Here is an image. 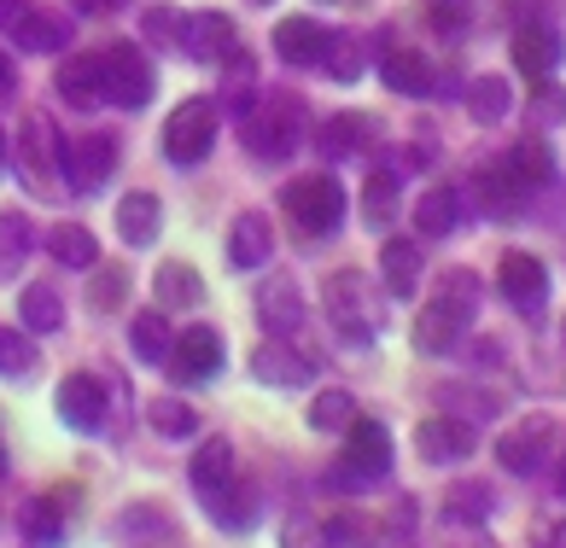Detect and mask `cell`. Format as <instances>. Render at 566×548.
Wrapping results in <instances>:
<instances>
[{"instance_id": "obj_1", "label": "cell", "mask_w": 566, "mask_h": 548, "mask_svg": "<svg viewBox=\"0 0 566 548\" xmlns=\"http://www.w3.org/2000/svg\"><path fill=\"white\" fill-rule=\"evenodd\" d=\"M473 315H479V274L444 268L427 309H421V322H415V350L421 356H450L461 345V333L473 327Z\"/></svg>"}, {"instance_id": "obj_2", "label": "cell", "mask_w": 566, "mask_h": 548, "mask_svg": "<svg viewBox=\"0 0 566 548\" xmlns=\"http://www.w3.org/2000/svg\"><path fill=\"white\" fill-rule=\"evenodd\" d=\"M240 135H245V146H251V158H258V164H281V158H292L304 146L310 112H304L298 94H263L240 117Z\"/></svg>"}, {"instance_id": "obj_3", "label": "cell", "mask_w": 566, "mask_h": 548, "mask_svg": "<svg viewBox=\"0 0 566 548\" xmlns=\"http://www.w3.org/2000/svg\"><path fill=\"white\" fill-rule=\"evenodd\" d=\"M386 473H391V432L380 426V420H363V414H356L350 426H345V455L333 461L327 484H333V491L363 496V491H380Z\"/></svg>"}, {"instance_id": "obj_4", "label": "cell", "mask_w": 566, "mask_h": 548, "mask_svg": "<svg viewBox=\"0 0 566 548\" xmlns=\"http://www.w3.org/2000/svg\"><path fill=\"white\" fill-rule=\"evenodd\" d=\"M99 76H106V105H123V112L146 105L158 88L153 59H146L135 41H106V48H99Z\"/></svg>"}, {"instance_id": "obj_5", "label": "cell", "mask_w": 566, "mask_h": 548, "mask_svg": "<svg viewBox=\"0 0 566 548\" xmlns=\"http://www.w3.org/2000/svg\"><path fill=\"white\" fill-rule=\"evenodd\" d=\"M217 146V105L211 99H181L170 117H164V158L170 164H205Z\"/></svg>"}, {"instance_id": "obj_6", "label": "cell", "mask_w": 566, "mask_h": 548, "mask_svg": "<svg viewBox=\"0 0 566 548\" xmlns=\"http://www.w3.org/2000/svg\"><path fill=\"white\" fill-rule=\"evenodd\" d=\"M327 315H333V327H339L350 345H368L374 327H380V298H374L368 274H356V268L333 274L327 281Z\"/></svg>"}, {"instance_id": "obj_7", "label": "cell", "mask_w": 566, "mask_h": 548, "mask_svg": "<svg viewBox=\"0 0 566 548\" xmlns=\"http://www.w3.org/2000/svg\"><path fill=\"white\" fill-rule=\"evenodd\" d=\"M286 204V217L304 228V234H333V228L345 222V187L339 176H298L281 193Z\"/></svg>"}, {"instance_id": "obj_8", "label": "cell", "mask_w": 566, "mask_h": 548, "mask_svg": "<svg viewBox=\"0 0 566 548\" xmlns=\"http://www.w3.org/2000/svg\"><path fill=\"white\" fill-rule=\"evenodd\" d=\"M555 444H560L555 420L549 414H526L520 426H509V432L496 438V461H502V473L532 478V473H543L555 461Z\"/></svg>"}, {"instance_id": "obj_9", "label": "cell", "mask_w": 566, "mask_h": 548, "mask_svg": "<svg viewBox=\"0 0 566 548\" xmlns=\"http://www.w3.org/2000/svg\"><path fill=\"white\" fill-rule=\"evenodd\" d=\"M117 146H123V140L106 135V129H99V135H82V140L65 146V164H59V176H65V187H71L76 199H94L99 187L112 181V170H117Z\"/></svg>"}, {"instance_id": "obj_10", "label": "cell", "mask_w": 566, "mask_h": 548, "mask_svg": "<svg viewBox=\"0 0 566 548\" xmlns=\"http://www.w3.org/2000/svg\"><path fill=\"white\" fill-rule=\"evenodd\" d=\"M228 362V350H222V333L217 327H187L176 333V350H170V379L176 386H205V379H217Z\"/></svg>"}, {"instance_id": "obj_11", "label": "cell", "mask_w": 566, "mask_h": 548, "mask_svg": "<svg viewBox=\"0 0 566 548\" xmlns=\"http://www.w3.org/2000/svg\"><path fill=\"white\" fill-rule=\"evenodd\" d=\"M65 164V146L48 112H24V129H18V170L30 187H53V170Z\"/></svg>"}, {"instance_id": "obj_12", "label": "cell", "mask_w": 566, "mask_h": 548, "mask_svg": "<svg viewBox=\"0 0 566 548\" xmlns=\"http://www.w3.org/2000/svg\"><path fill=\"white\" fill-rule=\"evenodd\" d=\"M59 420L76 432V438H99L106 432V379H94V373H71L65 386H59Z\"/></svg>"}, {"instance_id": "obj_13", "label": "cell", "mask_w": 566, "mask_h": 548, "mask_svg": "<svg viewBox=\"0 0 566 548\" xmlns=\"http://www.w3.org/2000/svg\"><path fill=\"white\" fill-rule=\"evenodd\" d=\"M496 286H502V298H509L520 315H543V304H549V268H543L532 251H502Z\"/></svg>"}, {"instance_id": "obj_14", "label": "cell", "mask_w": 566, "mask_h": 548, "mask_svg": "<svg viewBox=\"0 0 566 548\" xmlns=\"http://www.w3.org/2000/svg\"><path fill=\"white\" fill-rule=\"evenodd\" d=\"M187 484H193V496L205 502V514L217 508V502L240 484V467H234V444L228 438H205V450L193 455V467H187Z\"/></svg>"}, {"instance_id": "obj_15", "label": "cell", "mask_w": 566, "mask_h": 548, "mask_svg": "<svg viewBox=\"0 0 566 548\" xmlns=\"http://www.w3.org/2000/svg\"><path fill=\"white\" fill-rule=\"evenodd\" d=\"M415 450H421V461H432V467H455V461H468L479 450V426H473V420H455V414L421 420Z\"/></svg>"}, {"instance_id": "obj_16", "label": "cell", "mask_w": 566, "mask_h": 548, "mask_svg": "<svg viewBox=\"0 0 566 548\" xmlns=\"http://www.w3.org/2000/svg\"><path fill=\"white\" fill-rule=\"evenodd\" d=\"M234 53V18L228 12H187L181 18V59L193 65H222Z\"/></svg>"}, {"instance_id": "obj_17", "label": "cell", "mask_w": 566, "mask_h": 548, "mask_svg": "<svg viewBox=\"0 0 566 548\" xmlns=\"http://www.w3.org/2000/svg\"><path fill=\"white\" fill-rule=\"evenodd\" d=\"M251 373L263 379V386H275V391H298L316 379V362L298 350V345H286V339H269L251 350Z\"/></svg>"}, {"instance_id": "obj_18", "label": "cell", "mask_w": 566, "mask_h": 548, "mask_svg": "<svg viewBox=\"0 0 566 548\" xmlns=\"http://www.w3.org/2000/svg\"><path fill=\"white\" fill-rule=\"evenodd\" d=\"M514 65L526 71V76H555V65H560V53H566V41H560V30L549 24V18H526V24L514 30Z\"/></svg>"}, {"instance_id": "obj_19", "label": "cell", "mask_w": 566, "mask_h": 548, "mask_svg": "<svg viewBox=\"0 0 566 548\" xmlns=\"http://www.w3.org/2000/svg\"><path fill=\"white\" fill-rule=\"evenodd\" d=\"M71 35H76V24H71V18L65 12H53V7H30L24 18H18V30L7 35L12 41V48L18 53H65L71 48Z\"/></svg>"}, {"instance_id": "obj_20", "label": "cell", "mask_w": 566, "mask_h": 548, "mask_svg": "<svg viewBox=\"0 0 566 548\" xmlns=\"http://www.w3.org/2000/svg\"><path fill=\"white\" fill-rule=\"evenodd\" d=\"M258 322L275 333V339H292V333L304 327V292H298V281H286V274L263 281L258 286Z\"/></svg>"}, {"instance_id": "obj_21", "label": "cell", "mask_w": 566, "mask_h": 548, "mask_svg": "<svg viewBox=\"0 0 566 548\" xmlns=\"http://www.w3.org/2000/svg\"><path fill=\"white\" fill-rule=\"evenodd\" d=\"M275 257V228H269L263 210H240L234 228H228V263L234 268H263Z\"/></svg>"}, {"instance_id": "obj_22", "label": "cell", "mask_w": 566, "mask_h": 548, "mask_svg": "<svg viewBox=\"0 0 566 548\" xmlns=\"http://www.w3.org/2000/svg\"><path fill=\"white\" fill-rule=\"evenodd\" d=\"M164 234V204H158V193H146V187H140V193H123L117 199V240L123 245H153Z\"/></svg>"}, {"instance_id": "obj_23", "label": "cell", "mask_w": 566, "mask_h": 548, "mask_svg": "<svg viewBox=\"0 0 566 548\" xmlns=\"http://www.w3.org/2000/svg\"><path fill=\"white\" fill-rule=\"evenodd\" d=\"M368 140H374V117H363V112H339V117H327L322 129H316V152L339 164V158H356Z\"/></svg>"}, {"instance_id": "obj_24", "label": "cell", "mask_w": 566, "mask_h": 548, "mask_svg": "<svg viewBox=\"0 0 566 548\" xmlns=\"http://www.w3.org/2000/svg\"><path fill=\"white\" fill-rule=\"evenodd\" d=\"M333 30H322L316 18H286V24H275V53L286 59V65H322Z\"/></svg>"}, {"instance_id": "obj_25", "label": "cell", "mask_w": 566, "mask_h": 548, "mask_svg": "<svg viewBox=\"0 0 566 548\" xmlns=\"http://www.w3.org/2000/svg\"><path fill=\"white\" fill-rule=\"evenodd\" d=\"M59 94L71 105H106V76H99V48L94 53H71L65 65H59Z\"/></svg>"}, {"instance_id": "obj_26", "label": "cell", "mask_w": 566, "mask_h": 548, "mask_svg": "<svg viewBox=\"0 0 566 548\" xmlns=\"http://www.w3.org/2000/svg\"><path fill=\"white\" fill-rule=\"evenodd\" d=\"M502 176L514 181V193H520V199H526L532 187H549V181H555V158H549V146H543L537 135H532V140H520L514 152L502 158Z\"/></svg>"}, {"instance_id": "obj_27", "label": "cell", "mask_w": 566, "mask_h": 548, "mask_svg": "<svg viewBox=\"0 0 566 548\" xmlns=\"http://www.w3.org/2000/svg\"><path fill=\"white\" fill-rule=\"evenodd\" d=\"M380 82L397 94H409V99H421L432 88V65H427V53H415V48H391L380 53Z\"/></svg>"}, {"instance_id": "obj_28", "label": "cell", "mask_w": 566, "mask_h": 548, "mask_svg": "<svg viewBox=\"0 0 566 548\" xmlns=\"http://www.w3.org/2000/svg\"><path fill=\"white\" fill-rule=\"evenodd\" d=\"M438 397V409L455 414V420H473V426H485V420L502 414V397L485 391V386H455V379H444V386L432 391Z\"/></svg>"}, {"instance_id": "obj_29", "label": "cell", "mask_w": 566, "mask_h": 548, "mask_svg": "<svg viewBox=\"0 0 566 548\" xmlns=\"http://www.w3.org/2000/svg\"><path fill=\"white\" fill-rule=\"evenodd\" d=\"M421 245L415 240H386L380 245V281L391 286V298H409L415 286H421Z\"/></svg>"}, {"instance_id": "obj_30", "label": "cell", "mask_w": 566, "mask_h": 548, "mask_svg": "<svg viewBox=\"0 0 566 548\" xmlns=\"http://www.w3.org/2000/svg\"><path fill=\"white\" fill-rule=\"evenodd\" d=\"M18 322H24V333H65V298H59V286L53 281L24 286V298H18Z\"/></svg>"}, {"instance_id": "obj_31", "label": "cell", "mask_w": 566, "mask_h": 548, "mask_svg": "<svg viewBox=\"0 0 566 548\" xmlns=\"http://www.w3.org/2000/svg\"><path fill=\"white\" fill-rule=\"evenodd\" d=\"M129 350L140 356V362L164 368V362H170V350H176V333H170V322H164L158 309H140V315H129Z\"/></svg>"}, {"instance_id": "obj_32", "label": "cell", "mask_w": 566, "mask_h": 548, "mask_svg": "<svg viewBox=\"0 0 566 548\" xmlns=\"http://www.w3.org/2000/svg\"><path fill=\"white\" fill-rule=\"evenodd\" d=\"M455 222H461V193L455 187H432V193H421V204H415V234L444 240V234H455Z\"/></svg>"}, {"instance_id": "obj_33", "label": "cell", "mask_w": 566, "mask_h": 548, "mask_svg": "<svg viewBox=\"0 0 566 548\" xmlns=\"http://www.w3.org/2000/svg\"><path fill=\"white\" fill-rule=\"evenodd\" d=\"M217 99H222L234 117H245L251 105H258V65H251L240 48L222 59V88H217Z\"/></svg>"}, {"instance_id": "obj_34", "label": "cell", "mask_w": 566, "mask_h": 548, "mask_svg": "<svg viewBox=\"0 0 566 548\" xmlns=\"http://www.w3.org/2000/svg\"><path fill=\"white\" fill-rule=\"evenodd\" d=\"M153 292H158V304H164V309H193V304L205 298V281H199V268H193V263H158Z\"/></svg>"}, {"instance_id": "obj_35", "label": "cell", "mask_w": 566, "mask_h": 548, "mask_svg": "<svg viewBox=\"0 0 566 548\" xmlns=\"http://www.w3.org/2000/svg\"><path fill=\"white\" fill-rule=\"evenodd\" d=\"M35 251V228L24 210H0V281H12Z\"/></svg>"}, {"instance_id": "obj_36", "label": "cell", "mask_w": 566, "mask_h": 548, "mask_svg": "<svg viewBox=\"0 0 566 548\" xmlns=\"http://www.w3.org/2000/svg\"><path fill=\"white\" fill-rule=\"evenodd\" d=\"M18 531H24L30 548H59L65 542V514H59L53 496H35V502H24V514H18Z\"/></svg>"}, {"instance_id": "obj_37", "label": "cell", "mask_w": 566, "mask_h": 548, "mask_svg": "<svg viewBox=\"0 0 566 548\" xmlns=\"http://www.w3.org/2000/svg\"><path fill=\"white\" fill-rule=\"evenodd\" d=\"M468 112H473V123L496 129V123L514 112V88H509V76H473V88H468Z\"/></svg>"}, {"instance_id": "obj_38", "label": "cell", "mask_w": 566, "mask_h": 548, "mask_svg": "<svg viewBox=\"0 0 566 548\" xmlns=\"http://www.w3.org/2000/svg\"><path fill=\"white\" fill-rule=\"evenodd\" d=\"M41 245H48L53 263H65V268H94L99 263V240L88 234V228H76V222H59Z\"/></svg>"}, {"instance_id": "obj_39", "label": "cell", "mask_w": 566, "mask_h": 548, "mask_svg": "<svg viewBox=\"0 0 566 548\" xmlns=\"http://www.w3.org/2000/svg\"><path fill=\"white\" fill-rule=\"evenodd\" d=\"M491 508H496L491 484H450V496H444V519H461V525H485Z\"/></svg>"}, {"instance_id": "obj_40", "label": "cell", "mask_w": 566, "mask_h": 548, "mask_svg": "<svg viewBox=\"0 0 566 548\" xmlns=\"http://www.w3.org/2000/svg\"><path fill=\"white\" fill-rule=\"evenodd\" d=\"M146 420H153L158 438H193L199 432V414L187 403H176V397H153V403H146Z\"/></svg>"}, {"instance_id": "obj_41", "label": "cell", "mask_w": 566, "mask_h": 548, "mask_svg": "<svg viewBox=\"0 0 566 548\" xmlns=\"http://www.w3.org/2000/svg\"><path fill=\"white\" fill-rule=\"evenodd\" d=\"M112 531L117 537H170V514H164L158 502H129V508L117 514Z\"/></svg>"}, {"instance_id": "obj_42", "label": "cell", "mask_w": 566, "mask_h": 548, "mask_svg": "<svg viewBox=\"0 0 566 548\" xmlns=\"http://www.w3.org/2000/svg\"><path fill=\"white\" fill-rule=\"evenodd\" d=\"M363 217H368V228H386L391 217H397V176L386 170H374L368 176V187H363Z\"/></svg>"}, {"instance_id": "obj_43", "label": "cell", "mask_w": 566, "mask_h": 548, "mask_svg": "<svg viewBox=\"0 0 566 548\" xmlns=\"http://www.w3.org/2000/svg\"><path fill=\"white\" fill-rule=\"evenodd\" d=\"M473 193H479V210H485V217H509V210L520 204L514 181L502 176V170H479L473 176Z\"/></svg>"}, {"instance_id": "obj_44", "label": "cell", "mask_w": 566, "mask_h": 548, "mask_svg": "<svg viewBox=\"0 0 566 548\" xmlns=\"http://www.w3.org/2000/svg\"><path fill=\"white\" fill-rule=\"evenodd\" d=\"M356 420V397L350 391H322L316 403H310V426L316 432H345Z\"/></svg>"}, {"instance_id": "obj_45", "label": "cell", "mask_w": 566, "mask_h": 548, "mask_svg": "<svg viewBox=\"0 0 566 548\" xmlns=\"http://www.w3.org/2000/svg\"><path fill=\"white\" fill-rule=\"evenodd\" d=\"M35 362H41V356H35L30 333H7V327H0V373H7V379H30Z\"/></svg>"}, {"instance_id": "obj_46", "label": "cell", "mask_w": 566, "mask_h": 548, "mask_svg": "<svg viewBox=\"0 0 566 548\" xmlns=\"http://www.w3.org/2000/svg\"><path fill=\"white\" fill-rule=\"evenodd\" d=\"M322 71H327L333 82H356V76H363V48H356V35H333V41H327Z\"/></svg>"}, {"instance_id": "obj_47", "label": "cell", "mask_w": 566, "mask_h": 548, "mask_svg": "<svg viewBox=\"0 0 566 548\" xmlns=\"http://www.w3.org/2000/svg\"><path fill=\"white\" fill-rule=\"evenodd\" d=\"M123 292H129V274H123L117 263H99V281L88 286V304H94V309H117Z\"/></svg>"}, {"instance_id": "obj_48", "label": "cell", "mask_w": 566, "mask_h": 548, "mask_svg": "<svg viewBox=\"0 0 566 548\" xmlns=\"http://www.w3.org/2000/svg\"><path fill=\"white\" fill-rule=\"evenodd\" d=\"M140 30H146V41H153V48H164V53H181V18H176V12L153 7Z\"/></svg>"}, {"instance_id": "obj_49", "label": "cell", "mask_w": 566, "mask_h": 548, "mask_svg": "<svg viewBox=\"0 0 566 548\" xmlns=\"http://www.w3.org/2000/svg\"><path fill=\"white\" fill-rule=\"evenodd\" d=\"M281 548H333V537H327V525H292Z\"/></svg>"}, {"instance_id": "obj_50", "label": "cell", "mask_w": 566, "mask_h": 548, "mask_svg": "<svg viewBox=\"0 0 566 548\" xmlns=\"http://www.w3.org/2000/svg\"><path fill=\"white\" fill-rule=\"evenodd\" d=\"M532 117H537V123H560V117H566V94H560V88H537Z\"/></svg>"}, {"instance_id": "obj_51", "label": "cell", "mask_w": 566, "mask_h": 548, "mask_svg": "<svg viewBox=\"0 0 566 548\" xmlns=\"http://www.w3.org/2000/svg\"><path fill=\"white\" fill-rule=\"evenodd\" d=\"M24 12H30V0H0V35H12Z\"/></svg>"}, {"instance_id": "obj_52", "label": "cell", "mask_w": 566, "mask_h": 548, "mask_svg": "<svg viewBox=\"0 0 566 548\" xmlns=\"http://www.w3.org/2000/svg\"><path fill=\"white\" fill-rule=\"evenodd\" d=\"M71 7H76V12H94V18H112L123 0H71Z\"/></svg>"}, {"instance_id": "obj_53", "label": "cell", "mask_w": 566, "mask_h": 548, "mask_svg": "<svg viewBox=\"0 0 566 548\" xmlns=\"http://www.w3.org/2000/svg\"><path fill=\"white\" fill-rule=\"evenodd\" d=\"M7 94H18V65L0 53V99H7Z\"/></svg>"}, {"instance_id": "obj_54", "label": "cell", "mask_w": 566, "mask_h": 548, "mask_svg": "<svg viewBox=\"0 0 566 548\" xmlns=\"http://www.w3.org/2000/svg\"><path fill=\"white\" fill-rule=\"evenodd\" d=\"M537 548H566V519H560V525H549V531L537 537Z\"/></svg>"}, {"instance_id": "obj_55", "label": "cell", "mask_w": 566, "mask_h": 548, "mask_svg": "<svg viewBox=\"0 0 566 548\" xmlns=\"http://www.w3.org/2000/svg\"><path fill=\"white\" fill-rule=\"evenodd\" d=\"M555 491H560V502H566V455H560V473H555Z\"/></svg>"}, {"instance_id": "obj_56", "label": "cell", "mask_w": 566, "mask_h": 548, "mask_svg": "<svg viewBox=\"0 0 566 548\" xmlns=\"http://www.w3.org/2000/svg\"><path fill=\"white\" fill-rule=\"evenodd\" d=\"M7 473H12V467H7V450H0V478H7Z\"/></svg>"}, {"instance_id": "obj_57", "label": "cell", "mask_w": 566, "mask_h": 548, "mask_svg": "<svg viewBox=\"0 0 566 548\" xmlns=\"http://www.w3.org/2000/svg\"><path fill=\"white\" fill-rule=\"evenodd\" d=\"M0 164H7V140H0Z\"/></svg>"}, {"instance_id": "obj_58", "label": "cell", "mask_w": 566, "mask_h": 548, "mask_svg": "<svg viewBox=\"0 0 566 548\" xmlns=\"http://www.w3.org/2000/svg\"><path fill=\"white\" fill-rule=\"evenodd\" d=\"M251 7H269V0H251Z\"/></svg>"}]
</instances>
